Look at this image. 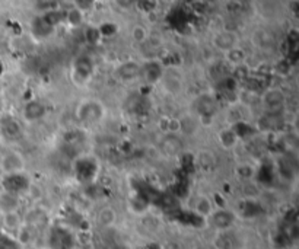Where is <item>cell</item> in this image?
I'll return each instance as SVG.
<instances>
[{
	"instance_id": "cell-9",
	"label": "cell",
	"mask_w": 299,
	"mask_h": 249,
	"mask_svg": "<svg viewBox=\"0 0 299 249\" xmlns=\"http://www.w3.org/2000/svg\"><path fill=\"white\" fill-rule=\"evenodd\" d=\"M196 114L199 115H212L216 111V101L210 95H200L194 102Z\"/></svg>"
},
{
	"instance_id": "cell-5",
	"label": "cell",
	"mask_w": 299,
	"mask_h": 249,
	"mask_svg": "<svg viewBox=\"0 0 299 249\" xmlns=\"http://www.w3.org/2000/svg\"><path fill=\"white\" fill-rule=\"evenodd\" d=\"M159 147L162 150V153L168 157H175L178 156L183 149H184V143H183V139L180 137V134H166L165 137H162L161 143H159Z\"/></svg>"
},
{
	"instance_id": "cell-4",
	"label": "cell",
	"mask_w": 299,
	"mask_h": 249,
	"mask_svg": "<svg viewBox=\"0 0 299 249\" xmlns=\"http://www.w3.org/2000/svg\"><path fill=\"white\" fill-rule=\"evenodd\" d=\"M24 166H25L24 157L16 152H7L0 160V168L6 175L21 174L24 171Z\"/></svg>"
},
{
	"instance_id": "cell-11",
	"label": "cell",
	"mask_w": 299,
	"mask_h": 249,
	"mask_svg": "<svg viewBox=\"0 0 299 249\" xmlns=\"http://www.w3.org/2000/svg\"><path fill=\"white\" fill-rule=\"evenodd\" d=\"M45 114V107L42 102L39 101H31L25 105L24 108V117L27 121L30 123H34V121H38L44 117Z\"/></svg>"
},
{
	"instance_id": "cell-15",
	"label": "cell",
	"mask_w": 299,
	"mask_h": 249,
	"mask_svg": "<svg viewBox=\"0 0 299 249\" xmlns=\"http://www.w3.org/2000/svg\"><path fill=\"white\" fill-rule=\"evenodd\" d=\"M164 88L169 94H180L183 91V82H181V77L177 76V74H164Z\"/></svg>"
},
{
	"instance_id": "cell-13",
	"label": "cell",
	"mask_w": 299,
	"mask_h": 249,
	"mask_svg": "<svg viewBox=\"0 0 299 249\" xmlns=\"http://www.w3.org/2000/svg\"><path fill=\"white\" fill-rule=\"evenodd\" d=\"M115 221H117V212L110 206L102 207L97 214V223L101 227H111Z\"/></svg>"
},
{
	"instance_id": "cell-18",
	"label": "cell",
	"mask_w": 299,
	"mask_h": 249,
	"mask_svg": "<svg viewBox=\"0 0 299 249\" xmlns=\"http://www.w3.org/2000/svg\"><path fill=\"white\" fill-rule=\"evenodd\" d=\"M132 38H133L134 42H137V44H146V41L149 38V32L145 27L136 25L132 30Z\"/></svg>"
},
{
	"instance_id": "cell-6",
	"label": "cell",
	"mask_w": 299,
	"mask_h": 249,
	"mask_svg": "<svg viewBox=\"0 0 299 249\" xmlns=\"http://www.w3.org/2000/svg\"><path fill=\"white\" fill-rule=\"evenodd\" d=\"M209 218L213 227H216L218 230H226L233 224L235 214L229 210H218V212H213Z\"/></svg>"
},
{
	"instance_id": "cell-17",
	"label": "cell",
	"mask_w": 299,
	"mask_h": 249,
	"mask_svg": "<svg viewBox=\"0 0 299 249\" xmlns=\"http://www.w3.org/2000/svg\"><path fill=\"white\" fill-rule=\"evenodd\" d=\"M66 21L72 27H79L83 22V13L76 7H70L66 13Z\"/></svg>"
},
{
	"instance_id": "cell-14",
	"label": "cell",
	"mask_w": 299,
	"mask_h": 249,
	"mask_svg": "<svg viewBox=\"0 0 299 249\" xmlns=\"http://www.w3.org/2000/svg\"><path fill=\"white\" fill-rule=\"evenodd\" d=\"M1 223H3V227L6 230H10V232H18L22 226V217L18 212H10V213H4L1 216Z\"/></svg>"
},
{
	"instance_id": "cell-3",
	"label": "cell",
	"mask_w": 299,
	"mask_h": 249,
	"mask_svg": "<svg viewBox=\"0 0 299 249\" xmlns=\"http://www.w3.org/2000/svg\"><path fill=\"white\" fill-rule=\"evenodd\" d=\"M286 96L280 89H268L262 96V105L266 114H280L285 108Z\"/></svg>"
},
{
	"instance_id": "cell-8",
	"label": "cell",
	"mask_w": 299,
	"mask_h": 249,
	"mask_svg": "<svg viewBox=\"0 0 299 249\" xmlns=\"http://www.w3.org/2000/svg\"><path fill=\"white\" fill-rule=\"evenodd\" d=\"M140 73H142V67L136 62L123 63L117 69V76L124 82H132L134 79H137L140 76Z\"/></svg>"
},
{
	"instance_id": "cell-16",
	"label": "cell",
	"mask_w": 299,
	"mask_h": 249,
	"mask_svg": "<svg viewBox=\"0 0 299 249\" xmlns=\"http://www.w3.org/2000/svg\"><path fill=\"white\" fill-rule=\"evenodd\" d=\"M225 57H226V60L228 63L233 66V67H239L241 64H244L245 62V59H247V53L241 48V47H236V48H233L231 51H228L226 54H225Z\"/></svg>"
},
{
	"instance_id": "cell-12",
	"label": "cell",
	"mask_w": 299,
	"mask_h": 249,
	"mask_svg": "<svg viewBox=\"0 0 299 249\" xmlns=\"http://www.w3.org/2000/svg\"><path fill=\"white\" fill-rule=\"evenodd\" d=\"M19 204H21L19 195L7 192V191L0 192V212L3 214L4 213H10V212H18Z\"/></svg>"
},
{
	"instance_id": "cell-1",
	"label": "cell",
	"mask_w": 299,
	"mask_h": 249,
	"mask_svg": "<svg viewBox=\"0 0 299 249\" xmlns=\"http://www.w3.org/2000/svg\"><path fill=\"white\" fill-rule=\"evenodd\" d=\"M241 38L238 35V32L231 31V30H221L216 31L212 39V45L216 51L226 54L228 51H231L233 48L239 47Z\"/></svg>"
},
{
	"instance_id": "cell-10",
	"label": "cell",
	"mask_w": 299,
	"mask_h": 249,
	"mask_svg": "<svg viewBox=\"0 0 299 249\" xmlns=\"http://www.w3.org/2000/svg\"><path fill=\"white\" fill-rule=\"evenodd\" d=\"M193 209L196 212V214H199L200 217L209 218L212 216V213L215 212L213 207V201L207 197V195H199L194 198L193 203Z\"/></svg>"
},
{
	"instance_id": "cell-7",
	"label": "cell",
	"mask_w": 299,
	"mask_h": 249,
	"mask_svg": "<svg viewBox=\"0 0 299 249\" xmlns=\"http://www.w3.org/2000/svg\"><path fill=\"white\" fill-rule=\"evenodd\" d=\"M253 42L262 48V50H266V51H270L274 48L276 45V38H274V34L268 30H257L254 32V35L251 36Z\"/></svg>"
},
{
	"instance_id": "cell-19",
	"label": "cell",
	"mask_w": 299,
	"mask_h": 249,
	"mask_svg": "<svg viewBox=\"0 0 299 249\" xmlns=\"http://www.w3.org/2000/svg\"><path fill=\"white\" fill-rule=\"evenodd\" d=\"M201 249H204V248H201Z\"/></svg>"
},
{
	"instance_id": "cell-2",
	"label": "cell",
	"mask_w": 299,
	"mask_h": 249,
	"mask_svg": "<svg viewBox=\"0 0 299 249\" xmlns=\"http://www.w3.org/2000/svg\"><path fill=\"white\" fill-rule=\"evenodd\" d=\"M77 117L83 124H95L97 121L102 120V117H104V107H102V104L95 102V101L83 102L77 109Z\"/></svg>"
}]
</instances>
